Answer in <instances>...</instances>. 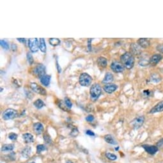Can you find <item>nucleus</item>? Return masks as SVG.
<instances>
[{"instance_id": "obj_9", "label": "nucleus", "mask_w": 163, "mask_h": 163, "mask_svg": "<svg viewBox=\"0 0 163 163\" xmlns=\"http://www.w3.org/2000/svg\"><path fill=\"white\" fill-rule=\"evenodd\" d=\"M145 121V118L143 116H140L135 118L131 122L133 127L135 129H140L143 124Z\"/></svg>"}, {"instance_id": "obj_35", "label": "nucleus", "mask_w": 163, "mask_h": 163, "mask_svg": "<svg viewBox=\"0 0 163 163\" xmlns=\"http://www.w3.org/2000/svg\"><path fill=\"white\" fill-rule=\"evenodd\" d=\"M9 139L12 140V141H15L17 140V138H18V135L15 134V133H10L9 135Z\"/></svg>"}, {"instance_id": "obj_4", "label": "nucleus", "mask_w": 163, "mask_h": 163, "mask_svg": "<svg viewBox=\"0 0 163 163\" xmlns=\"http://www.w3.org/2000/svg\"><path fill=\"white\" fill-rule=\"evenodd\" d=\"M32 72H33V74L39 78H41L45 75H46V67L42 64L37 65L36 67H35L34 69H33Z\"/></svg>"}, {"instance_id": "obj_2", "label": "nucleus", "mask_w": 163, "mask_h": 163, "mask_svg": "<svg viewBox=\"0 0 163 163\" xmlns=\"http://www.w3.org/2000/svg\"><path fill=\"white\" fill-rule=\"evenodd\" d=\"M89 93L92 101H97L102 93V88L99 83H94L92 85L90 89H89Z\"/></svg>"}, {"instance_id": "obj_6", "label": "nucleus", "mask_w": 163, "mask_h": 163, "mask_svg": "<svg viewBox=\"0 0 163 163\" xmlns=\"http://www.w3.org/2000/svg\"><path fill=\"white\" fill-rule=\"evenodd\" d=\"M28 45L30 50L32 53H36L39 48V41L37 38H31L28 40Z\"/></svg>"}, {"instance_id": "obj_19", "label": "nucleus", "mask_w": 163, "mask_h": 163, "mask_svg": "<svg viewBox=\"0 0 163 163\" xmlns=\"http://www.w3.org/2000/svg\"><path fill=\"white\" fill-rule=\"evenodd\" d=\"M51 78V76L50 75H45L44 76L40 78V82H41V83L44 86H48L49 85H50V83Z\"/></svg>"}, {"instance_id": "obj_41", "label": "nucleus", "mask_w": 163, "mask_h": 163, "mask_svg": "<svg viewBox=\"0 0 163 163\" xmlns=\"http://www.w3.org/2000/svg\"><path fill=\"white\" fill-rule=\"evenodd\" d=\"M92 38H88V50L89 51H91L92 50V47H91V42H92Z\"/></svg>"}, {"instance_id": "obj_46", "label": "nucleus", "mask_w": 163, "mask_h": 163, "mask_svg": "<svg viewBox=\"0 0 163 163\" xmlns=\"http://www.w3.org/2000/svg\"><path fill=\"white\" fill-rule=\"evenodd\" d=\"M29 163H35V162H29Z\"/></svg>"}, {"instance_id": "obj_17", "label": "nucleus", "mask_w": 163, "mask_h": 163, "mask_svg": "<svg viewBox=\"0 0 163 163\" xmlns=\"http://www.w3.org/2000/svg\"><path fill=\"white\" fill-rule=\"evenodd\" d=\"M34 130L37 134H40L44 130L43 125L41 123H40V122L35 123L34 124Z\"/></svg>"}, {"instance_id": "obj_37", "label": "nucleus", "mask_w": 163, "mask_h": 163, "mask_svg": "<svg viewBox=\"0 0 163 163\" xmlns=\"http://www.w3.org/2000/svg\"><path fill=\"white\" fill-rule=\"evenodd\" d=\"M156 49H157V50L159 52H160L161 53H162V54H163V44L158 45V46H157Z\"/></svg>"}, {"instance_id": "obj_14", "label": "nucleus", "mask_w": 163, "mask_h": 163, "mask_svg": "<svg viewBox=\"0 0 163 163\" xmlns=\"http://www.w3.org/2000/svg\"><path fill=\"white\" fill-rule=\"evenodd\" d=\"M137 44L142 48H147L150 46V42L149 38H140L137 40Z\"/></svg>"}, {"instance_id": "obj_43", "label": "nucleus", "mask_w": 163, "mask_h": 163, "mask_svg": "<svg viewBox=\"0 0 163 163\" xmlns=\"http://www.w3.org/2000/svg\"><path fill=\"white\" fill-rule=\"evenodd\" d=\"M56 67H57V69H58V71L59 73H60L62 72V69L61 67H60V65L58 64V60H56Z\"/></svg>"}, {"instance_id": "obj_8", "label": "nucleus", "mask_w": 163, "mask_h": 163, "mask_svg": "<svg viewBox=\"0 0 163 163\" xmlns=\"http://www.w3.org/2000/svg\"><path fill=\"white\" fill-rule=\"evenodd\" d=\"M124 66L122 65L121 63L115 61L113 62L111 65V70L115 73H120L124 70Z\"/></svg>"}, {"instance_id": "obj_10", "label": "nucleus", "mask_w": 163, "mask_h": 163, "mask_svg": "<svg viewBox=\"0 0 163 163\" xmlns=\"http://www.w3.org/2000/svg\"><path fill=\"white\" fill-rule=\"evenodd\" d=\"M141 47L137 44V43H132L130 46V51L133 56H139L141 54Z\"/></svg>"}, {"instance_id": "obj_30", "label": "nucleus", "mask_w": 163, "mask_h": 163, "mask_svg": "<svg viewBox=\"0 0 163 163\" xmlns=\"http://www.w3.org/2000/svg\"><path fill=\"white\" fill-rule=\"evenodd\" d=\"M26 57H27V60L29 63V64L31 65H32L33 63H34V57H33L32 54L30 53V52H28L27 54H26Z\"/></svg>"}, {"instance_id": "obj_24", "label": "nucleus", "mask_w": 163, "mask_h": 163, "mask_svg": "<svg viewBox=\"0 0 163 163\" xmlns=\"http://www.w3.org/2000/svg\"><path fill=\"white\" fill-rule=\"evenodd\" d=\"M34 105H35V106L37 108V109H41L42 108H43L44 105H45V104L44 102L41 100V99H37V101H35L34 103Z\"/></svg>"}, {"instance_id": "obj_42", "label": "nucleus", "mask_w": 163, "mask_h": 163, "mask_svg": "<svg viewBox=\"0 0 163 163\" xmlns=\"http://www.w3.org/2000/svg\"><path fill=\"white\" fill-rule=\"evenodd\" d=\"M11 49H12V51H15L16 50H17L18 46H17V45H16L15 44H12V46H11Z\"/></svg>"}, {"instance_id": "obj_27", "label": "nucleus", "mask_w": 163, "mask_h": 163, "mask_svg": "<svg viewBox=\"0 0 163 163\" xmlns=\"http://www.w3.org/2000/svg\"><path fill=\"white\" fill-rule=\"evenodd\" d=\"M151 81L154 83H159L161 81V77L157 74H153L151 76Z\"/></svg>"}, {"instance_id": "obj_21", "label": "nucleus", "mask_w": 163, "mask_h": 163, "mask_svg": "<svg viewBox=\"0 0 163 163\" xmlns=\"http://www.w3.org/2000/svg\"><path fill=\"white\" fill-rule=\"evenodd\" d=\"M104 140L106 141L108 143L111 144V145H117V141L115 140L111 135L110 134H107L104 136Z\"/></svg>"}, {"instance_id": "obj_29", "label": "nucleus", "mask_w": 163, "mask_h": 163, "mask_svg": "<svg viewBox=\"0 0 163 163\" xmlns=\"http://www.w3.org/2000/svg\"><path fill=\"white\" fill-rule=\"evenodd\" d=\"M0 44H1V46L2 47L5 49V50H9V43H8L6 40H1V41H0Z\"/></svg>"}, {"instance_id": "obj_7", "label": "nucleus", "mask_w": 163, "mask_h": 163, "mask_svg": "<svg viewBox=\"0 0 163 163\" xmlns=\"http://www.w3.org/2000/svg\"><path fill=\"white\" fill-rule=\"evenodd\" d=\"M30 87L32 89V90L35 92V93L38 94H40L42 95H47V92L46 90V89L42 87L41 86H39L35 83H32L30 85Z\"/></svg>"}, {"instance_id": "obj_5", "label": "nucleus", "mask_w": 163, "mask_h": 163, "mask_svg": "<svg viewBox=\"0 0 163 163\" xmlns=\"http://www.w3.org/2000/svg\"><path fill=\"white\" fill-rule=\"evenodd\" d=\"M18 111L14 109H7L3 113V118L5 120H9L13 119L18 116Z\"/></svg>"}, {"instance_id": "obj_20", "label": "nucleus", "mask_w": 163, "mask_h": 163, "mask_svg": "<svg viewBox=\"0 0 163 163\" xmlns=\"http://www.w3.org/2000/svg\"><path fill=\"white\" fill-rule=\"evenodd\" d=\"M22 137L26 143H33L34 141V136L31 134L30 133H25L22 134Z\"/></svg>"}, {"instance_id": "obj_33", "label": "nucleus", "mask_w": 163, "mask_h": 163, "mask_svg": "<svg viewBox=\"0 0 163 163\" xmlns=\"http://www.w3.org/2000/svg\"><path fill=\"white\" fill-rule=\"evenodd\" d=\"M44 140L45 142L47 144H50L52 142V140H51V138L50 136L48 134H47V133L44 134Z\"/></svg>"}, {"instance_id": "obj_31", "label": "nucleus", "mask_w": 163, "mask_h": 163, "mask_svg": "<svg viewBox=\"0 0 163 163\" xmlns=\"http://www.w3.org/2000/svg\"><path fill=\"white\" fill-rule=\"evenodd\" d=\"M149 63H150V59L148 60L146 58H142L139 62L141 66H146V65H147Z\"/></svg>"}, {"instance_id": "obj_3", "label": "nucleus", "mask_w": 163, "mask_h": 163, "mask_svg": "<svg viewBox=\"0 0 163 163\" xmlns=\"http://www.w3.org/2000/svg\"><path fill=\"white\" fill-rule=\"evenodd\" d=\"M92 81V77L87 73H83L79 76V84L83 86H88L91 85Z\"/></svg>"}, {"instance_id": "obj_28", "label": "nucleus", "mask_w": 163, "mask_h": 163, "mask_svg": "<svg viewBox=\"0 0 163 163\" xmlns=\"http://www.w3.org/2000/svg\"><path fill=\"white\" fill-rule=\"evenodd\" d=\"M46 150V146L44 145H38L37 146V153H40Z\"/></svg>"}, {"instance_id": "obj_25", "label": "nucleus", "mask_w": 163, "mask_h": 163, "mask_svg": "<svg viewBox=\"0 0 163 163\" xmlns=\"http://www.w3.org/2000/svg\"><path fill=\"white\" fill-rule=\"evenodd\" d=\"M49 42L53 46H56L60 44V40L57 38H51L49 40Z\"/></svg>"}, {"instance_id": "obj_13", "label": "nucleus", "mask_w": 163, "mask_h": 163, "mask_svg": "<svg viewBox=\"0 0 163 163\" xmlns=\"http://www.w3.org/2000/svg\"><path fill=\"white\" fill-rule=\"evenodd\" d=\"M162 58V56L160 54H155L152 56L150 57V63L153 65V66H155L157 64H158Z\"/></svg>"}, {"instance_id": "obj_12", "label": "nucleus", "mask_w": 163, "mask_h": 163, "mask_svg": "<svg viewBox=\"0 0 163 163\" xmlns=\"http://www.w3.org/2000/svg\"><path fill=\"white\" fill-rule=\"evenodd\" d=\"M143 149L145 150V151L151 155H154L158 151L157 146H154V145H143Z\"/></svg>"}, {"instance_id": "obj_1", "label": "nucleus", "mask_w": 163, "mask_h": 163, "mask_svg": "<svg viewBox=\"0 0 163 163\" xmlns=\"http://www.w3.org/2000/svg\"><path fill=\"white\" fill-rule=\"evenodd\" d=\"M120 60L122 65L127 69H131L134 67V57L130 52H126L122 54L120 56Z\"/></svg>"}, {"instance_id": "obj_11", "label": "nucleus", "mask_w": 163, "mask_h": 163, "mask_svg": "<svg viewBox=\"0 0 163 163\" xmlns=\"http://www.w3.org/2000/svg\"><path fill=\"white\" fill-rule=\"evenodd\" d=\"M117 88H118L117 85H116L115 84H111V83L105 85L103 87L104 90L109 94H111V93H113L114 92H115L117 89Z\"/></svg>"}, {"instance_id": "obj_34", "label": "nucleus", "mask_w": 163, "mask_h": 163, "mask_svg": "<svg viewBox=\"0 0 163 163\" xmlns=\"http://www.w3.org/2000/svg\"><path fill=\"white\" fill-rule=\"evenodd\" d=\"M106 157L111 161H115L117 159V156H116V155L113 154V153H106Z\"/></svg>"}, {"instance_id": "obj_45", "label": "nucleus", "mask_w": 163, "mask_h": 163, "mask_svg": "<svg viewBox=\"0 0 163 163\" xmlns=\"http://www.w3.org/2000/svg\"><path fill=\"white\" fill-rule=\"evenodd\" d=\"M66 163H73V162H72L71 161H68V162H67Z\"/></svg>"}, {"instance_id": "obj_26", "label": "nucleus", "mask_w": 163, "mask_h": 163, "mask_svg": "<svg viewBox=\"0 0 163 163\" xmlns=\"http://www.w3.org/2000/svg\"><path fill=\"white\" fill-rule=\"evenodd\" d=\"M31 149L30 146H27L26 148L23 149V150L22 151V156L24 157H28L31 153Z\"/></svg>"}, {"instance_id": "obj_39", "label": "nucleus", "mask_w": 163, "mask_h": 163, "mask_svg": "<svg viewBox=\"0 0 163 163\" xmlns=\"http://www.w3.org/2000/svg\"><path fill=\"white\" fill-rule=\"evenodd\" d=\"M17 40H18L19 42H21V43H22L24 44H26V38H18Z\"/></svg>"}, {"instance_id": "obj_38", "label": "nucleus", "mask_w": 163, "mask_h": 163, "mask_svg": "<svg viewBox=\"0 0 163 163\" xmlns=\"http://www.w3.org/2000/svg\"><path fill=\"white\" fill-rule=\"evenodd\" d=\"M86 120L88 122H92L94 120V117L92 115H89L86 118Z\"/></svg>"}, {"instance_id": "obj_18", "label": "nucleus", "mask_w": 163, "mask_h": 163, "mask_svg": "<svg viewBox=\"0 0 163 163\" xmlns=\"http://www.w3.org/2000/svg\"><path fill=\"white\" fill-rule=\"evenodd\" d=\"M113 79H114V78L111 73L107 72L102 80V83L105 84V85L111 84V83L113 81Z\"/></svg>"}, {"instance_id": "obj_40", "label": "nucleus", "mask_w": 163, "mask_h": 163, "mask_svg": "<svg viewBox=\"0 0 163 163\" xmlns=\"http://www.w3.org/2000/svg\"><path fill=\"white\" fill-rule=\"evenodd\" d=\"M86 134L89 136H95V134L93 132H92V130H86Z\"/></svg>"}, {"instance_id": "obj_36", "label": "nucleus", "mask_w": 163, "mask_h": 163, "mask_svg": "<svg viewBox=\"0 0 163 163\" xmlns=\"http://www.w3.org/2000/svg\"><path fill=\"white\" fill-rule=\"evenodd\" d=\"M78 129L76 128H74V129H72V133H70V135L72 136L75 137V136H76L78 135Z\"/></svg>"}, {"instance_id": "obj_23", "label": "nucleus", "mask_w": 163, "mask_h": 163, "mask_svg": "<svg viewBox=\"0 0 163 163\" xmlns=\"http://www.w3.org/2000/svg\"><path fill=\"white\" fill-rule=\"evenodd\" d=\"M39 48L40 51L42 53H46V45L45 42V40L43 38H40L39 39Z\"/></svg>"}, {"instance_id": "obj_15", "label": "nucleus", "mask_w": 163, "mask_h": 163, "mask_svg": "<svg viewBox=\"0 0 163 163\" xmlns=\"http://www.w3.org/2000/svg\"><path fill=\"white\" fill-rule=\"evenodd\" d=\"M163 111V101L158 102L153 108H152L150 111V113H156Z\"/></svg>"}, {"instance_id": "obj_22", "label": "nucleus", "mask_w": 163, "mask_h": 163, "mask_svg": "<svg viewBox=\"0 0 163 163\" xmlns=\"http://www.w3.org/2000/svg\"><path fill=\"white\" fill-rule=\"evenodd\" d=\"M14 149V145L13 144H6L3 145L2 147V151L4 152L12 151Z\"/></svg>"}, {"instance_id": "obj_16", "label": "nucleus", "mask_w": 163, "mask_h": 163, "mask_svg": "<svg viewBox=\"0 0 163 163\" xmlns=\"http://www.w3.org/2000/svg\"><path fill=\"white\" fill-rule=\"evenodd\" d=\"M97 62L98 66L101 68H105L107 67L108 61H107V59L105 58L104 57H102V56L99 57V58H97Z\"/></svg>"}, {"instance_id": "obj_32", "label": "nucleus", "mask_w": 163, "mask_h": 163, "mask_svg": "<svg viewBox=\"0 0 163 163\" xmlns=\"http://www.w3.org/2000/svg\"><path fill=\"white\" fill-rule=\"evenodd\" d=\"M65 105H66V107L68 109H70L72 107V103L71 101L67 97L65 98Z\"/></svg>"}, {"instance_id": "obj_44", "label": "nucleus", "mask_w": 163, "mask_h": 163, "mask_svg": "<svg viewBox=\"0 0 163 163\" xmlns=\"http://www.w3.org/2000/svg\"><path fill=\"white\" fill-rule=\"evenodd\" d=\"M144 93L145 94V95H147V96H149V95H150V92H149V90H145L144 91Z\"/></svg>"}]
</instances>
